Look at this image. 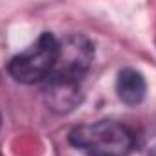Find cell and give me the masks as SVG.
I'll list each match as a JSON object with an SVG mask.
<instances>
[{"instance_id":"8992f818","label":"cell","mask_w":156,"mask_h":156,"mask_svg":"<svg viewBox=\"0 0 156 156\" xmlns=\"http://www.w3.org/2000/svg\"><path fill=\"white\" fill-rule=\"evenodd\" d=\"M145 156H156V144L149 149V151H147V153H145Z\"/></svg>"},{"instance_id":"277c9868","label":"cell","mask_w":156,"mask_h":156,"mask_svg":"<svg viewBox=\"0 0 156 156\" xmlns=\"http://www.w3.org/2000/svg\"><path fill=\"white\" fill-rule=\"evenodd\" d=\"M44 82V98L49 109L56 113H69L82 102V89L76 82H67L53 76L45 78Z\"/></svg>"},{"instance_id":"3957f363","label":"cell","mask_w":156,"mask_h":156,"mask_svg":"<svg viewBox=\"0 0 156 156\" xmlns=\"http://www.w3.org/2000/svg\"><path fill=\"white\" fill-rule=\"evenodd\" d=\"M93 58L94 47L91 40L76 33L67 35L64 40H58V56L49 76L82 83V78L87 75Z\"/></svg>"},{"instance_id":"5b68a950","label":"cell","mask_w":156,"mask_h":156,"mask_svg":"<svg viewBox=\"0 0 156 156\" xmlns=\"http://www.w3.org/2000/svg\"><path fill=\"white\" fill-rule=\"evenodd\" d=\"M147 93L144 75L133 67H123L116 78V94L125 105H138Z\"/></svg>"},{"instance_id":"6da1fadb","label":"cell","mask_w":156,"mask_h":156,"mask_svg":"<svg viewBox=\"0 0 156 156\" xmlns=\"http://www.w3.org/2000/svg\"><path fill=\"white\" fill-rule=\"evenodd\" d=\"M134 140V133L127 125L113 120L80 123L69 133V144L87 156H127Z\"/></svg>"},{"instance_id":"7a4b0ae2","label":"cell","mask_w":156,"mask_h":156,"mask_svg":"<svg viewBox=\"0 0 156 156\" xmlns=\"http://www.w3.org/2000/svg\"><path fill=\"white\" fill-rule=\"evenodd\" d=\"M58 56V38L53 33H42L38 40L9 62V75L20 83L44 82L51 75Z\"/></svg>"}]
</instances>
